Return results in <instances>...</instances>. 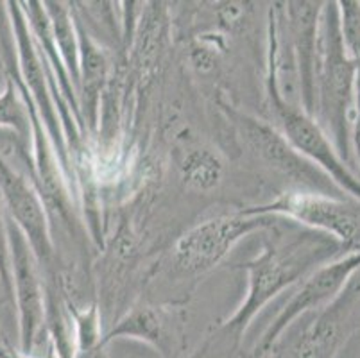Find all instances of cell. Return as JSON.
<instances>
[{
	"label": "cell",
	"mask_w": 360,
	"mask_h": 358,
	"mask_svg": "<svg viewBox=\"0 0 360 358\" xmlns=\"http://www.w3.org/2000/svg\"><path fill=\"white\" fill-rule=\"evenodd\" d=\"M6 213V212H4ZM9 245L11 295L18 310V343L20 353L31 357L45 330V285L34 252L24 233L6 215Z\"/></svg>",
	"instance_id": "cell-7"
},
{
	"label": "cell",
	"mask_w": 360,
	"mask_h": 358,
	"mask_svg": "<svg viewBox=\"0 0 360 358\" xmlns=\"http://www.w3.org/2000/svg\"><path fill=\"white\" fill-rule=\"evenodd\" d=\"M274 226V217L251 215L244 210L212 217L179 236L172 251L174 262L183 272L202 274L221 264L245 236Z\"/></svg>",
	"instance_id": "cell-4"
},
{
	"label": "cell",
	"mask_w": 360,
	"mask_h": 358,
	"mask_svg": "<svg viewBox=\"0 0 360 358\" xmlns=\"http://www.w3.org/2000/svg\"><path fill=\"white\" fill-rule=\"evenodd\" d=\"M226 111L240 136L244 138V142L265 165L289 177L294 185L300 186V190L339 196L335 192H340V190L337 188L335 183L314 163L296 153L276 127L242 111L230 110V108H226Z\"/></svg>",
	"instance_id": "cell-8"
},
{
	"label": "cell",
	"mask_w": 360,
	"mask_h": 358,
	"mask_svg": "<svg viewBox=\"0 0 360 358\" xmlns=\"http://www.w3.org/2000/svg\"><path fill=\"white\" fill-rule=\"evenodd\" d=\"M44 6L49 15V22H51L56 47L60 52L65 70L77 91L79 88V41H77V31L74 27L72 13L61 2H44Z\"/></svg>",
	"instance_id": "cell-14"
},
{
	"label": "cell",
	"mask_w": 360,
	"mask_h": 358,
	"mask_svg": "<svg viewBox=\"0 0 360 358\" xmlns=\"http://www.w3.org/2000/svg\"><path fill=\"white\" fill-rule=\"evenodd\" d=\"M0 283L8 294H11V271H9V245L6 231V213L0 201Z\"/></svg>",
	"instance_id": "cell-18"
},
{
	"label": "cell",
	"mask_w": 360,
	"mask_h": 358,
	"mask_svg": "<svg viewBox=\"0 0 360 358\" xmlns=\"http://www.w3.org/2000/svg\"><path fill=\"white\" fill-rule=\"evenodd\" d=\"M77 41H79V88L77 95H83V108L81 111L88 118L91 127L97 122V106L99 95L106 79V56L99 45L84 32L83 27H77Z\"/></svg>",
	"instance_id": "cell-13"
},
{
	"label": "cell",
	"mask_w": 360,
	"mask_h": 358,
	"mask_svg": "<svg viewBox=\"0 0 360 358\" xmlns=\"http://www.w3.org/2000/svg\"><path fill=\"white\" fill-rule=\"evenodd\" d=\"M0 201L6 215L27 238L41 271L54 269V244H52L49 213L34 183L25 172L13 167L0 153Z\"/></svg>",
	"instance_id": "cell-9"
},
{
	"label": "cell",
	"mask_w": 360,
	"mask_h": 358,
	"mask_svg": "<svg viewBox=\"0 0 360 358\" xmlns=\"http://www.w3.org/2000/svg\"><path fill=\"white\" fill-rule=\"evenodd\" d=\"M251 215L285 217L303 226L326 233L349 251L360 249V212L340 196L294 190L265 205L244 208Z\"/></svg>",
	"instance_id": "cell-6"
},
{
	"label": "cell",
	"mask_w": 360,
	"mask_h": 358,
	"mask_svg": "<svg viewBox=\"0 0 360 358\" xmlns=\"http://www.w3.org/2000/svg\"><path fill=\"white\" fill-rule=\"evenodd\" d=\"M360 269V249L349 251L346 256H340L339 260L328 262L325 265L316 267L310 274H307L300 281L296 290L292 292L285 305L281 307L273 323L262 333L260 340L255 344L250 358H267L276 347L278 340L283 331L296 319L305 314L319 310L333 301L346 285L353 280L355 272Z\"/></svg>",
	"instance_id": "cell-5"
},
{
	"label": "cell",
	"mask_w": 360,
	"mask_h": 358,
	"mask_svg": "<svg viewBox=\"0 0 360 358\" xmlns=\"http://www.w3.org/2000/svg\"><path fill=\"white\" fill-rule=\"evenodd\" d=\"M280 6V4H278ZM280 8L283 29L289 34V49L297 70L301 110L316 118L317 44L323 2H285Z\"/></svg>",
	"instance_id": "cell-11"
},
{
	"label": "cell",
	"mask_w": 360,
	"mask_h": 358,
	"mask_svg": "<svg viewBox=\"0 0 360 358\" xmlns=\"http://www.w3.org/2000/svg\"><path fill=\"white\" fill-rule=\"evenodd\" d=\"M360 300V278L352 280L346 288L326 307L312 312L314 317L294 337L287 351L278 358H337L355 331L353 312Z\"/></svg>",
	"instance_id": "cell-10"
},
{
	"label": "cell",
	"mask_w": 360,
	"mask_h": 358,
	"mask_svg": "<svg viewBox=\"0 0 360 358\" xmlns=\"http://www.w3.org/2000/svg\"><path fill=\"white\" fill-rule=\"evenodd\" d=\"M117 339H131L149 344L162 358H179L185 346L183 319L178 310L153 305L131 308L111 328L99 344V350Z\"/></svg>",
	"instance_id": "cell-12"
},
{
	"label": "cell",
	"mask_w": 360,
	"mask_h": 358,
	"mask_svg": "<svg viewBox=\"0 0 360 358\" xmlns=\"http://www.w3.org/2000/svg\"><path fill=\"white\" fill-rule=\"evenodd\" d=\"M359 65L349 58L342 41L339 6L328 2L321 13L316 72V115L333 147L349 165L352 122L355 115Z\"/></svg>",
	"instance_id": "cell-1"
},
{
	"label": "cell",
	"mask_w": 360,
	"mask_h": 358,
	"mask_svg": "<svg viewBox=\"0 0 360 358\" xmlns=\"http://www.w3.org/2000/svg\"><path fill=\"white\" fill-rule=\"evenodd\" d=\"M326 252L323 249H314L307 244H292L289 249L274 248L265 244L260 255L242 264L248 276V288L240 307L221 324L222 339L233 347L242 343L245 330L251 321L264 310L271 301L296 285L309 274L310 267L319 260H325Z\"/></svg>",
	"instance_id": "cell-2"
},
{
	"label": "cell",
	"mask_w": 360,
	"mask_h": 358,
	"mask_svg": "<svg viewBox=\"0 0 360 358\" xmlns=\"http://www.w3.org/2000/svg\"><path fill=\"white\" fill-rule=\"evenodd\" d=\"M352 143L355 147L356 162L360 163V68L356 75V95H355V115L352 122Z\"/></svg>",
	"instance_id": "cell-19"
},
{
	"label": "cell",
	"mask_w": 360,
	"mask_h": 358,
	"mask_svg": "<svg viewBox=\"0 0 360 358\" xmlns=\"http://www.w3.org/2000/svg\"><path fill=\"white\" fill-rule=\"evenodd\" d=\"M179 176L186 188L208 192L222 179V162L210 147H192L179 162Z\"/></svg>",
	"instance_id": "cell-15"
},
{
	"label": "cell",
	"mask_w": 360,
	"mask_h": 358,
	"mask_svg": "<svg viewBox=\"0 0 360 358\" xmlns=\"http://www.w3.org/2000/svg\"><path fill=\"white\" fill-rule=\"evenodd\" d=\"M9 347H0V358H8L9 357Z\"/></svg>",
	"instance_id": "cell-20"
},
{
	"label": "cell",
	"mask_w": 360,
	"mask_h": 358,
	"mask_svg": "<svg viewBox=\"0 0 360 358\" xmlns=\"http://www.w3.org/2000/svg\"><path fill=\"white\" fill-rule=\"evenodd\" d=\"M0 127L11 131L15 134V142L22 149L29 151L32 138L31 118L20 90L16 88L9 75L6 79V90L0 94Z\"/></svg>",
	"instance_id": "cell-16"
},
{
	"label": "cell",
	"mask_w": 360,
	"mask_h": 358,
	"mask_svg": "<svg viewBox=\"0 0 360 358\" xmlns=\"http://www.w3.org/2000/svg\"><path fill=\"white\" fill-rule=\"evenodd\" d=\"M339 6V24L342 41L349 58L360 67V2L345 0Z\"/></svg>",
	"instance_id": "cell-17"
},
{
	"label": "cell",
	"mask_w": 360,
	"mask_h": 358,
	"mask_svg": "<svg viewBox=\"0 0 360 358\" xmlns=\"http://www.w3.org/2000/svg\"><path fill=\"white\" fill-rule=\"evenodd\" d=\"M267 103L273 113V126L281 133L296 153L326 174L339 190H346L349 196L360 201V179L342 162L333 147L328 134L323 131L316 118L301 110L281 94L276 74L273 49H267V79H265Z\"/></svg>",
	"instance_id": "cell-3"
}]
</instances>
